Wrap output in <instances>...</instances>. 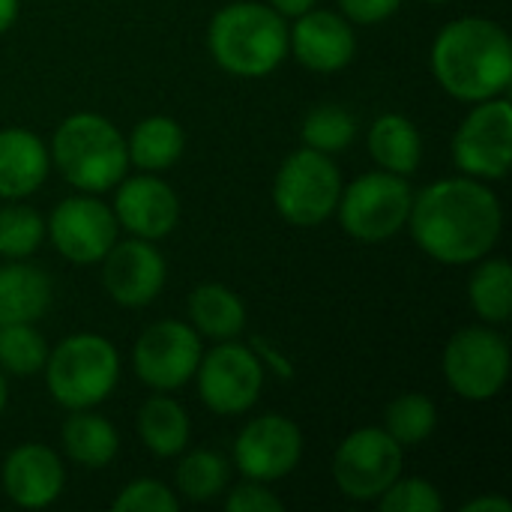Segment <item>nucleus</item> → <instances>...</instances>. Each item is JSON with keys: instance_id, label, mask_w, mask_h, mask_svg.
Instances as JSON below:
<instances>
[{"instance_id": "obj_38", "label": "nucleus", "mask_w": 512, "mask_h": 512, "mask_svg": "<svg viewBox=\"0 0 512 512\" xmlns=\"http://www.w3.org/2000/svg\"><path fill=\"white\" fill-rule=\"evenodd\" d=\"M255 348H258V351H261V354H264L270 363H276V369H279V375H282V378H291V366H288V360H282L276 351H270V348H267V345H264L258 336H255Z\"/></svg>"}, {"instance_id": "obj_18", "label": "nucleus", "mask_w": 512, "mask_h": 512, "mask_svg": "<svg viewBox=\"0 0 512 512\" xmlns=\"http://www.w3.org/2000/svg\"><path fill=\"white\" fill-rule=\"evenodd\" d=\"M63 465L45 444H21L3 462V492L24 510H42L63 492Z\"/></svg>"}, {"instance_id": "obj_19", "label": "nucleus", "mask_w": 512, "mask_h": 512, "mask_svg": "<svg viewBox=\"0 0 512 512\" xmlns=\"http://www.w3.org/2000/svg\"><path fill=\"white\" fill-rule=\"evenodd\" d=\"M51 168V153L45 144L21 126L0 132V198L18 201L33 195Z\"/></svg>"}, {"instance_id": "obj_23", "label": "nucleus", "mask_w": 512, "mask_h": 512, "mask_svg": "<svg viewBox=\"0 0 512 512\" xmlns=\"http://www.w3.org/2000/svg\"><path fill=\"white\" fill-rule=\"evenodd\" d=\"M63 450L66 456L81 465V468H105L114 462L117 450H120V435L117 429L99 417V414H90L87 408L84 411H72V417L63 423Z\"/></svg>"}, {"instance_id": "obj_34", "label": "nucleus", "mask_w": 512, "mask_h": 512, "mask_svg": "<svg viewBox=\"0 0 512 512\" xmlns=\"http://www.w3.org/2000/svg\"><path fill=\"white\" fill-rule=\"evenodd\" d=\"M225 510L228 512H282L285 504L258 480H249L243 486H237L228 501H225Z\"/></svg>"}, {"instance_id": "obj_24", "label": "nucleus", "mask_w": 512, "mask_h": 512, "mask_svg": "<svg viewBox=\"0 0 512 512\" xmlns=\"http://www.w3.org/2000/svg\"><path fill=\"white\" fill-rule=\"evenodd\" d=\"M189 417L168 396H150L138 411V435L153 456L171 459L189 444Z\"/></svg>"}, {"instance_id": "obj_30", "label": "nucleus", "mask_w": 512, "mask_h": 512, "mask_svg": "<svg viewBox=\"0 0 512 512\" xmlns=\"http://www.w3.org/2000/svg\"><path fill=\"white\" fill-rule=\"evenodd\" d=\"M357 138V120L339 105H318L303 120V141L321 153H339Z\"/></svg>"}, {"instance_id": "obj_13", "label": "nucleus", "mask_w": 512, "mask_h": 512, "mask_svg": "<svg viewBox=\"0 0 512 512\" xmlns=\"http://www.w3.org/2000/svg\"><path fill=\"white\" fill-rule=\"evenodd\" d=\"M117 228L120 225L114 219V210L105 207L90 192L60 201L45 225L54 249L72 264L102 261L108 249L117 243Z\"/></svg>"}, {"instance_id": "obj_25", "label": "nucleus", "mask_w": 512, "mask_h": 512, "mask_svg": "<svg viewBox=\"0 0 512 512\" xmlns=\"http://www.w3.org/2000/svg\"><path fill=\"white\" fill-rule=\"evenodd\" d=\"M183 129L171 117H147L141 120L129 141V162H135L141 171H165L183 156Z\"/></svg>"}, {"instance_id": "obj_4", "label": "nucleus", "mask_w": 512, "mask_h": 512, "mask_svg": "<svg viewBox=\"0 0 512 512\" xmlns=\"http://www.w3.org/2000/svg\"><path fill=\"white\" fill-rule=\"evenodd\" d=\"M51 159L81 192H105L126 177L129 150L120 129L102 114H72L66 117L51 141Z\"/></svg>"}, {"instance_id": "obj_40", "label": "nucleus", "mask_w": 512, "mask_h": 512, "mask_svg": "<svg viewBox=\"0 0 512 512\" xmlns=\"http://www.w3.org/2000/svg\"><path fill=\"white\" fill-rule=\"evenodd\" d=\"M6 396H9V393H6V372L0 369V414H3V408H6Z\"/></svg>"}, {"instance_id": "obj_31", "label": "nucleus", "mask_w": 512, "mask_h": 512, "mask_svg": "<svg viewBox=\"0 0 512 512\" xmlns=\"http://www.w3.org/2000/svg\"><path fill=\"white\" fill-rule=\"evenodd\" d=\"M42 237H45V222L33 207L24 204L0 207V255L21 261L39 249Z\"/></svg>"}, {"instance_id": "obj_5", "label": "nucleus", "mask_w": 512, "mask_h": 512, "mask_svg": "<svg viewBox=\"0 0 512 512\" xmlns=\"http://www.w3.org/2000/svg\"><path fill=\"white\" fill-rule=\"evenodd\" d=\"M45 384L57 405L84 411L105 402L120 378L117 348L96 333H75L63 339L45 360Z\"/></svg>"}, {"instance_id": "obj_11", "label": "nucleus", "mask_w": 512, "mask_h": 512, "mask_svg": "<svg viewBox=\"0 0 512 512\" xmlns=\"http://www.w3.org/2000/svg\"><path fill=\"white\" fill-rule=\"evenodd\" d=\"M402 474V447L387 429L351 432L333 456V480L354 501H375Z\"/></svg>"}, {"instance_id": "obj_21", "label": "nucleus", "mask_w": 512, "mask_h": 512, "mask_svg": "<svg viewBox=\"0 0 512 512\" xmlns=\"http://www.w3.org/2000/svg\"><path fill=\"white\" fill-rule=\"evenodd\" d=\"M369 153L390 174H414L423 159L420 129L402 114H381L369 129Z\"/></svg>"}, {"instance_id": "obj_15", "label": "nucleus", "mask_w": 512, "mask_h": 512, "mask_svg": "<svg viewBox=\"0 0 512 512\" xmlns=\"http://www.w3.org/2000/svg\"><path fill=\"white\" fill-rule=\"evenodd\" d=\"M165 258L153 249V240H123L102 258V285L117 306L141 309L153 303L165 285Z\"/></svg>"}, {"instance_id": "obj_29", "label": "nucleus", "mask_w": 512, "mask_h": 512, "mask_svg": "<svg viewBox=\"0 0 512 512\" xmlns=\"http://www.w3.org/2000/svg\"><path fill=\"white\" fill-rule=\"evenodd\" d=\"M174 480L183 498L210 501L222 495V489L228 486V462L213 450H195L177 465Z\"/></svg>"}, {"instance_id": "obj_27", "label": "nucleus", "mask_w": 512, "mask_h": 512, "mask_svg": "<svg viewBox=\"0 0 512 512\" xmlns=\"http://www.w3.org/2000/svg\"><path fill=\"white\" fill-rule=\"evenodd\" d=\"M435 426H438V408L423 393H402L384 411V429L402 450L429 441Z\"/></svg>"}, {"instance_id": "obj_32", "label": "nucleus", "mask_w": 512, "mask_h": 512, "mask_svg": "<svg viewBox=\"0 0 512 512\" xmlns=\"http://www.w3.org/2000/svg\"><path fill=\"white\" fill-rule=\"evenodd\" d=\"M378 507L384 512H441L444 498L429 480L411 477V480H393L378 498Z\"/></svg>"}, {"instance_id": "obj_16", "label": "nucleus", "mask_w": 512, "mask_h": 512, "mask_svg": "<svg viewBox=\"0 0 512 512\" xmlns=\"http://www.w3.org/2000/svg\"><path fill=\"white\" fill-rule=\"evenodd\" d=\"M117 186L120 189L114 198V219L129 234L141 240H162L177 228L180 201L165 180L138 174V177H123Z\"/></svg>"}, {"instance_id": "obj_22", "label": "nucleus", "mask_w": 512, "mask_h": 512, "mask_svg": "<svg viewBox=\"0 0 512 512\" xmlns=\"http://www.w3.org/2000/svg\"><path fill=\"white\" fill-rule=\"evenodd\" d=\"M189 318L192 327L216 342L237 339L246 330V306L225 285H201L189 294Z\"/></svg>"}, {"instance_id": "obj_7", "label": "nucleus", "mask_w": 512, "mask_h": 512, "mask_svg": "<svg viewBox=\"0 0 512 512\" xmlns=\"http://www.w3.org/2000/svg\"><path fill=\"white\" fill-rule=\"evenodd\" d=\"M414 204V192L402 174L372 171L360 174L342 195H339V222L342 228L366 243H381L399 234L408 225Z\"/></svg>"}, {"instance_id": "obj_8", "label": "nucleus", "mask_w": 512, "mask_h": 512, "mask_svg": "<svg viewBox=\"0 0 512 512\" xmlns=\"http://www.w3.org/2000/svg\"><path fill=\"white\" fill-rule=\"evenodd\" d=\"M444 375L468 402L495 399L510 378V345L492 327H465L444 348Z\"/></svg>"}, {"instance_id": "obj_26", "label": "nucleus", "mask_w": 512, "mask_h": 512, "mask_svg": "<svg viewBox=\"0 0 512 512\" xmlns=\"http://www.w3.org/2000/svg\"><path fill=\"white\" fill-rule=\"evenodd\" d=\"M474 312L489 324H504L512 312V267L504 258L483 261L468 285Z\"/></svg>"}, {"instance_id": "obj_17", "label": "nucleus", "mask_w": 512, "mask_h": 512, "mask_svg": "<svg viewBox=\"0 0 512 512\" xmlns=\"http://www.w3.org/2000/svg\"><path fill=\"white\" fill-rule=\"evenodd\" d=\"M288 48L312 72H339L354 60L357 36L345 15L312 6L288 30Z\"/></svg>"}, {"instance_id": "obj_12", "label": "nucleus", "mask_w": 512, "mask_h": 512, "mask_svg": "<svg viewBox=\"0 0 512 512\" xmlns=\"http://www.w3.org/2000/svg\"><path fill=\"white\" fill-rule=\"evenodd\" d=\"M135 372L153 390H177L201 363V336L183 321H156L135 342Z\"/></svg>"}, {"instance_id": "obj_6", "label": "nucleus", "mask_w": 512, "mask_h": 512, "mask_svg": "<svg viewBox=\"0 0 512 512\" xmlns=\"http://www.w3.org/2000/svg\"><path fill=\"white\" fill-rule=\"evenodd\" d=\"M342 195V177L330 153L303 147L291 153L276 180H273V204L279 216L297 228H315L333 216Z\"/></svg>"}, {"instance_id": "obj_33", "label": "nucleus", "mask_w": 512, "mask_h": 512, "mask_svg": "<svg viewBox=\"0 0 512 512\" xmlns=\"http://www.w3.org/2000/svg\"><path fill=\"white\" fill-rule=\"evenodd\" d=\"M114 512H177V498L159 480H135L114 498Z\"/></svg>"}, {"instance_id": "obj_9", "label": "nucleus", "mask_w": 512, "mask_h": 512, "mask_svg": "<svg viewBox=\"0 0 512 512\" xmlns=\"http://www.w3.org/2000/svg\"><path fill=\"white\" fill-rule=\"evenodd\" d=\"M453 162L462 174L504 180L512 162V105L504 96L477 102L453 135Z\"/></svg>"}, {"instance_id": "obj_20", "label": "nucleus", "mask_w": 512, "mask_h": 512, "mask_svg": "<svg viewBox=\"0 0 512 512\" xmlns=\"http://www.w3.org/2000/svg\"><path fill=\"white\" fill-rule=\"evenodd\" d=\"M51 279L33 264H6L0 270V327L33 324L48 312Z\"/></svg>"}, {"instance_id": "obj_14", "label": "nucleus", "mask_w": 512, "mask_h": 512, "mask_svg": "<svg viewBox=\"0 0 512 512\" xmlns=\"http://www.w3.org/2000/svg\"><path fill=\"white\" fill-rule=\"evenodd\" d=\"M303 459V432L282 414L252 420L234 441V462L246 480L273 483L288 477Z\"/></svg>"}, {"instance_id": "obj_35", "label": "nucleus", "mask_w": 512, "mask_h": 512, "mask_svg": "<svg viewBox=\"0 0 512 512\" xmlns=\"http://www.w3.org/2000/svg\"><path fill=\"white\" fill-rule=\"evenodd\" d=\"M336 3L342 15L357 24H378L402 6V0H336Z\"/></svg>"}, {"instance_id": "obj_36", "label": "nucleus", "mask_w": 512, "mask_h": 512, "mask_svg": "<svg viewBox=\"0 0 512 512\" xmlns=\"http://www.w3.org/2000/svg\"><path fill=\"white\" fill-rule=\"evenodd\" d=\"M462 512H512V504L507 498H477L462 504Z\"/></svg>"}, {"instance_id": "obj_3", "label": "nucleus", "mask_w": 512, "mask_h": 512, "mask_svg": "<svg viewBox=\"0 0 512 512\" xmlns=\"http://www.w3.org/2000/svg\"><path fill=\"white\" fill-rule=\"evenodd\" d=\"M213 60L240 78L270 75L288 57L285 18L270 3H228L222 6L207 30Z\"/></svg>"}, {"instance_id": "obj_10", "label": "nucleus", "mask_w": 512, "mask_h": 512, "mask_svg": "<svg viewBox=\"0 0 512 512\" xmlns=\"http://www.w3.org/2000/svg\"><path fill=\"white\" fill-rule=\"evenodd\" d=\"M195 375L201 402L222 417L246 414L264 387V366L258 354L246 345H237L234 339L219 342L213 351L201 354Z\"/></svg>"}, {"instance_id": "obj_28", "label": "nucleus", "mask_w": 512, "mask_h": 512, "mask_svg": "<svg viewBox=\"0 0 512 512\" xmlns=\"http://www.w3.org/2000/svg\"><path fill=\"white\" fill-rule=\"evenodd\" d=\"M48 345L33 324H3L0 327V369L6 375H36L45 369Z\"/></svg>"}, {"instance_id": "obj_1", "label": "nucleus", "mask_w": 512, "mask_h": 512, "mask_svg": "<svg viewBox=\"0 0 512 512\" xmlns=\"http://www.w3.org/2000/svg\"><path fill=\"white\" fill-rule=\"evenodd\" d=\"M408 225L429 258L441 264H474L498 243L504 213L486 183L453 177L426 186L414 198Z\"/></svg>"}, {"instance_id": "obj_37", "label": "nucleus", "mask_w": 512, "mask_h": 512, "mask_svg": "<svg viewBox=\"0 0 512 512\" xmlns=\"http://www.w3.org/2000/svg\"><path fill=\"white\" fill-rule=\"evenodd\" d=\"M270 6L282 15V18H297L303 12H309L315 6V0H270Z\"/></svg>"}, {"instance_id": "obj_2", "label": "nucleus", "mask_w": 512, "mask_h": 512, "mask_svg": "<svg viewBox=\"0 0 512 512\" xmlns=\"http://www.w3.org/2000/svg\"><path fill=\"white\" fill-rule=\"evenodd\" d=\"M432 72L438 84L462 102L504 96L512 81L507 30L489 18L450 21L432 42Z\"/></svg>"}, {"instance_id": "obj_41", "label": "nucleus", "mask_w": 512, "mask_h": 512, "mask_svg": "<svg viewBox=\"0 0 512 512\" xmlns=\"http://www.w3.org/2000/svg\"><path fill=\"white\" fill-rule=\"evenodd\" d=\"M426 3H447V0H426Z\"/></svg>"}, {"instance_id": "obj_39", "label": "nucleus", "mask_w": 512, "mask_h": 512, "mask_svg": "<svg viewBox=\"0 0 512 512\" xmlns=\"http://www.w3.org/2000/svg\"><path fill=\"white\" fill-rule=\"evenodd\" d=\"M18 18V0H0V33H6Z\"/></svg>"}]
</instances>
